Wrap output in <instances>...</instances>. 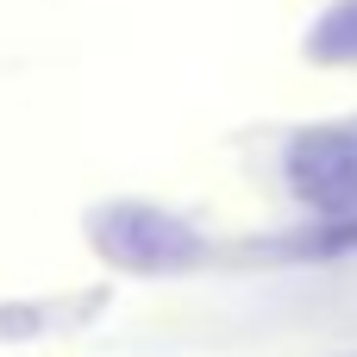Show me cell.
<instances>
[{
	"mask_svg": "<svg viewBox=\"0 0 357 357\" xmlns=\"http://www.w3.org/2000/svg\"><path fill=\"white\" fill-rule=\"evenodd\" d=\"M282 169L314 213H357V113L295 132L282 151Z\"/></svg>",
	"mask_w": 357,
	"mask_h": 357,
	"instance_id": "7a4b0ae2",
	"label": "cell"
},
{
	"mask_svg": "<svg viewBox=\"0 0 357 357\" xmlns=\"http://www.w3.org/2000/svg\"><path fill=\"white\" fill-rule=\"evenodd\" d=\"M88 245L100 264H113L126 276H182L213 257V245L195 220L151 207V201H100L88 213Z\"/></svg>",
	"mask_w": 357,
	"mask_h": 357,
	"instance_id": "6da1fadb",
	"label": "cell"
},
{
	"mask_svg": "<svg viewBox=\"0 0 357 357\" xmlns=\"http://www.w3.org/2000/svg\"><path fill=\"white\" fill-rule=\"evenodd\" d=\"M307 56L326 63V69H351L357 63V0H333L314 25H307Z\"/></svg>",
	"mask_w": 357,
	"mask_h": 357,
	"instance_id": "3957f363",
	"label": "cell"
}]
</instances>
